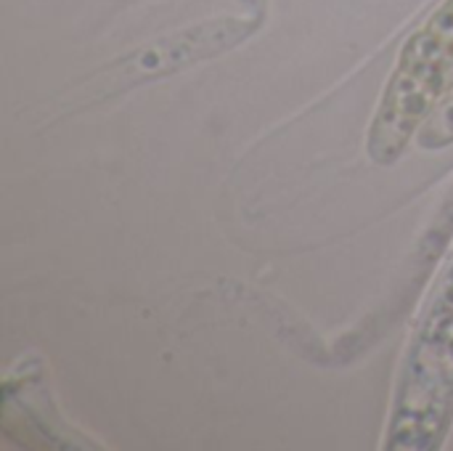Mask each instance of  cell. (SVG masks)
<instances>
[{"mask_svg":"<svg viewBox=\"0 0 453 451\" xmlns=\"http://www.w3.org/2000/svg\"><path fill=\"white\" fill-rule=\"evenodd\" d=\"M453 90V0H446L401 51L369 128V154L393 165Z\"/></svg>","mask_w":453,"mask_h":451,"instance_id":"cell-1","label":"cell"},{"mask_svg":"<svg viewBox=\"0 0 453 451\" xmlns=\"http://www.w3.org/2000/svg\"><path fill=\"white\" fill-rule=\"evenodd\" d=\"M247 32H250V24L231 21V19L215 21V24H199V27H194L188 32L165 37V40L149 45L146 51L135 53L127 61L122 77L130 85L133 80H141L146 74H159V72H167V69L186 66L191 61L207 58L212 53H220V51L236 45Z\"/></svg>","mask_w":453,"mask_h":451,"instance_id":"cell-2","label":"cell"},{"mask_svg":"<svg viewBox=\"0 0 453 451\" xmlns=\"http://www.w3.org/2000/svg\"><path fill=\"white\" fill-rule=\"evenodd\" d=\"M419 138H422V146H430V149L453 144V90L435 109V114L425 122V128L419 130Z\"/></svg>","mask_w":453,"mask_h":451,"instance_id":"cell-3","label":"cell"}]
</instances>
